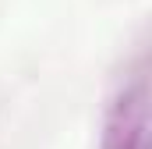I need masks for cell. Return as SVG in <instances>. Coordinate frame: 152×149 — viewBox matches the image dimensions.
I'll return each mask as SVG.
<instances>
[{"label": "cell", "instance_id": "1", "mask_svg": "<svg viewBox=\"0 0 152 149\" xmlns=\"http://www.w3.org/2000/svg\"><path fill=\"white\" fill-rule=\"evenodd\" d=\"M103 149H149V78L142 64L106 110Z\"/></svg>", "mask_w": 152, "mask_h": 149}]
</instances>
